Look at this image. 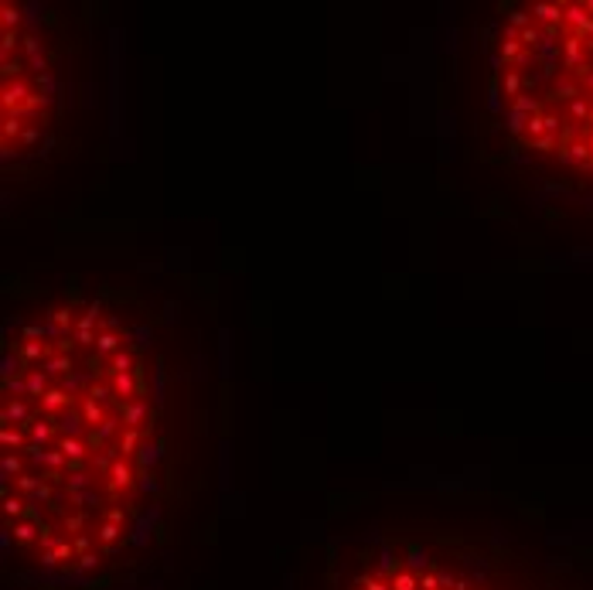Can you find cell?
<instances>
[{"label": "cell", "instance_id": "obj_4", "mask_svg": "<svg viewBox=\"0 0 593 590\" xmlns=\"http://www.w3.org/2000/svg\"><path fill=\"white\" fill-rule=\"evenodd\" d=\"M324 590H518L464 546L437 536L379 532L345 549Z\"/></svg>", "mask_w": 593, "mask_h": 590}, {"label": "cell", "instance_id": "obj_2", "mask_svg": "<svg viewBox=\"0 0 593 590\" xmlns=\"http://www.w3.org/2000/svg\"><path fill=\"white\" fill-rule=\"evenodd\" d=\"M485 113L511 164L593 212V0L498 10Z\"/></svg>", "mask_w": 593, "mask_h": 590}, {"label": "cell", "instance_id": "obj_1", "mask_svg": "<svg viewBox=\"0 0 593 590\" xmlns=\"http://www.w3.org/2000/svg\"><path fill=\"white\" fill-rule=\"evenodd\" d=\"M167 376L109 291L65 287L3 324V556L34 590H106L161 525Z\"/></svg>", "mask_w": 593, "mask_h": 590}, {"label": "cell", "instance_id": "obj_3", "mask_svg": "<svg viewBox=\"0 0 593 590\" xmlns=\"http://www.w3.org/2000/svg\"><path fill=\"white\" fill-rule=\"evenodd\" d=\"M3 171L31 174L51 150L65 106L55 21L38 3L3 0Z\"/></svg>", "mask_w": 593, "mask_h": 590}]
</instances>
